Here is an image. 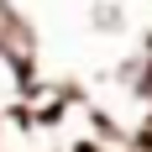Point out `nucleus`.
Here are the masks:
<instances>
[{
    "mask_svg": "<svg viewBox=\"0 0 152 152\" xmlns=\"http://www.w3.org/2000/svg\"><path fill=\"white\" fill-rule=\"evenodd\" d=\"M147 84H152V74H147Z\"/></svg>",
    "mask_w": 152,
    "mask_h": 152,
    "instance_id": "1",
    "label": "nucleus"
}]
</instances>
